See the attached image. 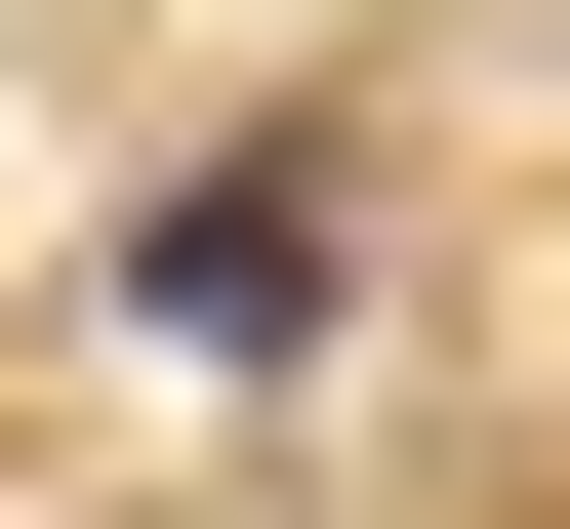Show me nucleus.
<instances>
[{"label":"nucleus","instance_id":"f257e3e1","mask_svg":"<svg viewBox=\"0 0 570 529\" xmlns=\"http://www.w3.org/2000/svg\"><path fill=\"white\" fill-rule=\"evenodd\" d=\"M122 326H164V366H326V326H367V164H326V123L164 164V204H122Z\"/></svg>","mask_w":570,"mask_h":529}]
</instances>
